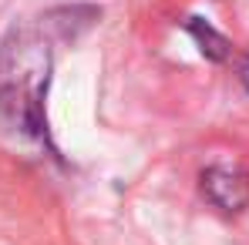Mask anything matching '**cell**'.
Instances as JSON below:
<instances>
[{"mask_svg": "<svg viewBox=\"0 0 249 245\" xmlns=\"http://www.w3.org/2000/svg\"><path fill=\"white\" fill-rule=\"evenodd\" d=\"M51 84V41L37 24H20L0 50V114L31 138L47 141L44 98Z\"/></svg>", "mask_w": 249, "mask_h": 245, "instance_id": "6da1fadb", "label": "cell"}, {"mask_svg": "<svg viewBox=\"0 0 249 245\" xmlns=\"http://www.w3.org/2000/svg\"><path fill=\"white\" fill-rule=\"evenodd\" d=\"M202 195L226 215H239L249 208V168L243 164H209L199 178Z\"/></svg>", "mask_w": 249, "mask_h": 245, "instance_id": "7a4b0ae2", "label": "cell"}, {"mask_svg": "<svg viewBox=\"0 0 249 245\" xmlns=\"http://www.w3.org/2000/svg\"><path fill=\"white\" fill-rule=\"evenodd\" d=\"M185 31L192 34V41L199 44V50H202V57H206V61H212V64L229 61L232 44H229L226 34H219L209 20H202V17H189V20H185Z\"/></svg>", "mask_w": 249, "mask_h": 245, "instance_id": "3957f363", "label": "cell"}, {"mask_svg": "<svg viewBox=\"0 0 249 245\" xmlns=\"http://www.w3.org/2000/svg\"><path fill=\"white\" fill-rule=\"evenodd\" d=\"M239 81H243V87H246V94H249V57L239 64Z\"/></svg>", "mask_w": 249, "mask_h": 245, "instance_id": "277c9868", "label": "cell"}]
</instances>
